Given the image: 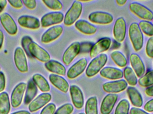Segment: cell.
I'll return each instance as SVG.
<instances>
[{"label": "cell", "mask_w": 153, "mask_h": 114, "mask_svg": "<svg viewBox=\"0 0 153 114\" xmlns=\"http://www.w3.org/2000/svg\"><path fill=\"white\" fill-rule=\"evenodd\" d=\"M5 87V78L4 74L0 71V92L4 90Z\"/></svg>", "instance_id": "cell-44"}, {"label": "cell", "mask_w": 153, "mask_h": 114, "mask_svg": "<svg viewBox=\"0 0 153 114\" xmlns=\"http://www.w3.org/2000/svg\"><path fill=\"white\" fill-rule=\"evenodd\" d=\"M113 32L114 38L118 42L122 43L125 40L126 33V24L123 17L118 18L116 20Z\"/></svg>", "instance_id": "cell-12"}, {"label": "cell", "mask_w": 153, "mask_h": 114, "mask_svg": "<svg viewBox=\"0 0 153 114\" xmlns=\"http://www.w3.org/2000/svg\"><path fill=\"white\" fill-rule=\"evenodd\" d=\"M10 110L9 95L6 92L0 94V114H8Z\"/></svg>", "instance_id": "cell-29"}, {"label": "cell", "mask_w": 153, "mask_h": 114, "mask_svg": "<svg viewBox=\"0 0 153 114\" xmlns=\"http://www.w3.org/2000/svg\"><path fill=\"white\" fill-rule=\"evenodd\" d=\"M15 65L20 72L26 73L28 71L27 62L24 51L21 47H17L14 54Z\"/></svg>", "instance_id": "cell-8"}, {"label": "cell", "mask_w": 153, "mask_h": 114, "mask_svg": "<svg viewBox=\"0 0 153 114\" xmlns=\"http://www.w3.org/2000/svg\"><path fill=\"white\" fill-rule=\"evenodd\" d=\"M118 99V96L115 94H109L102 100L101 105L102 114H110L112 111Z\"/></svg>", "instance_id": "cell-18"}, {"label": "cell", "mask_w": 153, "mask_h": 114, "mask_svg": "<svg viewBox=\"0 0 153 114\" xmlns=\"http://www.w3.org/2000/svg\"><path fill=\"white\" fill-rule=\"evenodd\" d=\"M75 26L77 30L85 35H94L97 30V28L94 25L83 20L77 21L75 23Z\"/></svg>", "instance_id": "cell-24"}, {"label": "cell", "mask_w": 153, "mask_h": 114, "mask_svg": "<svg viewBox=\"0 0 153 114\" xmlns=\"http://www.w3.org/2000/svg\"><path fill=\"white\" fill-rule=\"evenodd\" d=\"M127 86L128 83L126 81L121 79L106 82L102 85V88L107 93L114 94L123 91Z\"/></svg>", "instance_id": "cell-14"}, {"label": "cell", "mask_w": 153, "mask_h": 114, "mask_svg": "<svg viewBox=\"0 0 153 114\" xmlns=\"http://www.w3.org/2000/svg\"><path fill=\"white\" fill-rule=\"evenodd\" d=\"M140 86L143 87H150L153 85V70L149 71L146 74L140 78L138 80Z\"/></svg>", "instance_id": "cell-33"}, {"label": "cell", "mask_w": 153, "mask_h": 114, "mask_svg": "<svg viewBox=\"0 0 153 114\" xmlns=\"http://www.w3.org/2000/svg\"><path fill=\"white\" fill-rule=\"evenodd\" d=\"M130 114H149L142 109L136 107H133L130 111Z\"/></svg>", "instance_id": "cell-46"}, {"label": "cell", "mask_w": 153, "mask_h": 114, "mask_svg": "<svg viewBox=\"0 0 153 114\" xmlns=\"http://www.w3.org/2000/svg\"><path fill=\"white\" fill-rule=\"evenodd\" d=\"M146 94L149 96H153V85L146 89L145 91Z\"/></svg>", "instance_id": "cell-47"}, {"label": "cell", "mask_w": 153, "mask_h": 114, "mask_svg": "<svg viewBox=\"0 0 153 114\" xmlns=\"http://www.w3.org/2000/svg\"><path fill=\"white\" fill-rule=\"evenodd\" d=\"M11 114H30L29 112L26 111H20Z\"/></svg>", "instance_id": "cell-51"}, {"label": "cell", "mask_w": 153, "mask_h": 114, "mask_svg": "<svg viewBox=\"0 0 153 114\" xmlns=\"http://www.w3.org/2000/svg\"><path fill=\"white\" fill-rule=\"evenodd\" d=\"M55 105L53 103L48 104L41 111L40 114H54L56 111Z\"/></svg>", "instance_id": "cell-40"}, {"label": "cell", "mask_w": 153, "mask_h": 114, "mask_svg": "<svg viewBox=\"0 0 153 114\" xmlns=\"http://www.w3.org/2000/svg\"><path fill=\"white\" fill-rule=\"evenodd\" d=\"M50 82L59 90L64 93H66L69 89V85L66 79L63 77L52 74L49 76Z\"/></svg>", "instance_id": "cell-23"}, {"label": "cell", "mask_w": 153, "mask_h": 114, "mask_svg": "<svg viewBox=\"0 0 153 114\" xmlns=\"http://www.w3.org/2000/svg\"><path fill=\"white\" fill-rule=\"evenodd\" d=\"M82 11V4L79 1H74L65 14L64 23L66 26L74 24L81 16Z\"/></svg>", "instance_id": "cell-3"}, {"label": "cell", "mask_w": 153, "mask_h": 114, "mask_svg": "<svg viewBox=\"0 0 153 114\" xmlns=\"http://www.w3.org/2000/svg\"><path fill=\"white\" fill-rule=\"evenodd\" d=\"M32 80L42 92H48L50 87L46 79L40 74H36L32 77Z\"/></svg>", "instance_id": "cell-28"}, {"label": "cell", "mask_w": 153, "mask_h": 114, "mask_svg": "<svg viewBox=\"0 0 153 114\" xmlns=\"http://www.w3.org/2000/svg\"><path fill=\"white\" fill-rule=\"evenodd\" d=\"M78 114H85L84 113H80Z\"/></svg>", "instance_id": "cell-53"}, {"label": "cell", "mask_w": 153, "mask_h": 114, "mask_svg": "<svg viewBox=\"0 0 153 114\" xmlns=\"http://www.w3.org/2000/svg\"><path fill=\"white\" fill-rule=\"evenodd\" d=\"M128 34L135 51H140L143 45V35L138 24L133 23L130 25Z\"/></svg>", "instance_id": "cell-2"}, {"label": "cell", "mask_w": 153, "mask_h": 114, "mask_svg": "<svg viewBox=\"0 0 153 114\" xmlns=\"http://www.w3.org/2000/svg\"><path fill=\"white\" fill-rule=\"evenodd\" d=\"M22 1L25 6L30 10H34L36 7V1L35 0H23Z\"/></svg>", "instance_id": "cell-42"}, {"label": "cell", "mask_w": 153, "mask_h": 114, "mask_svg": "<svg viewBox=\"0 0 153 114\" xmlns=\"http://www.w3.org/2000/svg\"><path fill=\"white\" fill-rule=\"evenodd\" d=\"M87 63V60L85 58H81L78 60L68 70L67 72V77L72 79L81 75L86 69Z\"/></svg>", "instance_id": "cell-15"}, {"label": "cell", "mask_w": 153, "mask_h": 114, "mask_svg": "<svg viewBox=\"0 0 153 114\" xmlns=\"http://www.w3.org/2000/svg\"><path fill=\"white\" fill-rule=\"evenodd\" d=\"M144 108L146 112L150 113L153 112V99L146 103L145 105Z\"/></svg>", "instance_id": "cell-45"}, {"label": "cell", "mask_w": 153, "mask_h": 114, "mask_svg": "<svg viewBox=\"0 0 153 114\" xmlns=\"http://www.w3.org/2000/svg\"><path fill=\"white\" fill-rule=\"evenodd\" d=\"M139 26L142 32L148 36H153V24L146 21H142L139 24Z\"/></svg>", "instance_id": "cell-34"}, {"label": "cell", "mask_w": 153, "mask_h": 114, "mask_svg": "<svg viewBox=\"0 0 153 114\" xmlns=\"http://www.w3.org/2000/svg\"><path fill=\"white\" fill-rule=\"evenodd\" d=\"M64 18L63 13L60 12H53L47 13L43 16L41 19V26L46 28L53 25L60 24Z\"/></svg>", "instance_id": "cell-6"}, {"label": "cell", "mask_w": 153, "mask_h": 114, "mask_svg": "<svg viewBox=\"0 0 153 114\" xmlns=\"http://www.w3.org/2000/svg\"><path fill=\"white\" fill-rule=\"evenodd\" d=\"M4 9H3L2 8H1V7L0 6V13H1L2 12V11Z\"/></svg>", "instance_id": "cell-52"}, {"label": "cell", "mask_w": 153, "mask_h": 114, "mask_svg": "<svg viewBox=\"0 0 153 114\" xmlns=\"http://www.w3.org/2000/svg\"><path fill=\"white\" fill-rule=\"evenodd\" d=\"M113 62L120 67H124L127 64V60L125 55L120 51H115L111 54Z\"/></svg>", "instance_id": "cell-32"}, {"label": "cell", "mask_w": 153, "mask_h": 114, "mask_svg": "<svg viewBox=\"0 0 153 114\" xmlns=\"http://www.w3.org/2000/svg\"><path fill=\"white\" fill-rule=\"evenodd\" d=\"M63 28L62 26L57 25L48 29L42 35L41 42L43 43H49L56 40L62 34Z\"/></svg>", "instance_id": "cell-11"}, {"label": "cell", "mask_w": 153, "mask_h": 114, "mask_svg": "<svg viewBox=\"0 0 153 114\" xmlns=\"http://www.w3.org/2000/svg\"><path fill=\"white\" fill-rule=\"evenodd\" d=\"M26 88V83L21 82L14 88L11 96V104L13 107L17 108L20 105Z\"/></svg>", "instance_id": "cell-13"}, {"label": "cell", "mask_w": 153, "mask_h": 114, "mask_svg": "<svg viewBox=\"0 0 153 114\" xmlns=\"http://www.w3.org/2000/svg\"><path fill=\"white\" fill-rule=\"evenodd\" d=\"M51 99V94L48 93H42L30 104L29 110L31 113L36 112L49 103Z\"/></svg>", "instance_id": "cell-17"}, {"label": "cell", "mask_w": 153, "mask_h": 114, "mask_svg": "<svg viewBox=\"0 0 153 114\" xmlns=\"http://www.w3.org/2000/svg\"><path fill=\"white\" fill-rule=\"evenodd\" d=\"M111 45V40L109 38H103L100 39L93 46L90 56L91 58H94L102 53L106 51L109 49Z\"/></svg>", "instance_id": "cell-7"}, {"label": "cell", "mask_w": 153, "mask_h": 114, "mask_svg": "<svg viewBox=\"0 0 153 114\" xmlns=\"http://www.w3.org/2000/svg\"><path fill=\"white\" fill-rule=\"evenodd\" d=\"M102 77L111 80H117L122 79L124 74L120 69L112 67H105L100 71Z\"/></svg>", "instance_id": "cell-22"}, {"label": "cell", "mask_w": 153, "mask_h": 114, "mask_svg": "<svg viewBox=\"0 0 153 114\" xmlns=\"http://www.w3.org/2000/svg\"><path fill=\"white\" fill-rule=\"evenodd\" d=\"M70 90L74 105L77 109H81L83 106L84 103L82 92L80 88L76 85L71 86Z\"/></svg>", "instance_id": "cell-21"}, {"label": "cell", "mask_w": 153, "mask_h": 114, "mask_svg": "<svg viewBox=\"0 0 153 114\" xmlns=\"http://www.w3.org/2000/svg\"><path fill=\"white\" fill-rule=\"evenodd\" d=\"M129 9L137 16L146 21L153 20V13L151 10L141 4L132 3L129 5Z\"/></svg>", "instance_id": "cell-4"}, {"label": "cell", "mask_w": 153, "mask_h": 114, "mask_svg": "<svg viewBox=\"0 0 153 114\" xmlns=\"http://www.w3.org/2000/svg\"><path fill=\"white\" fill-rule=\"evenodd\" d=\"M4 34L2 31L0 30V49L2 48L4 42Z\"/></svg>", "instance_id": "cell-48"}, {"label": "cell", "mask_w": 153, "mask_h": 114, "mask_svg": "<svg viewBox=\"0 0 153 114\" xmlns=\"http://www.w3.org/2000/svg\"><path fill=\"white\" fill-rule=\"evenodd\" d=\"M73 111L74 107L72 105L67 104L59 107L54 114H71Z\"/></svg>", "instance_id": "cell-38"}, {"label": "cell", "mask_w": 153, "mask_h": 114, "mask_svg": "<svg viewBox=\"0 0 153 114\" xmlns=\"http://www.w3.org/2000/svg\"><path fill=\"white\" fill-rule=\"evenodd\" d=\"M130 62L135 73L138 77H142L145 72L144 64L139 55L132 54L130 56Z\"/></svg>", "instance_id": "cell-20"}, {"label": "cell", "mask_w": 153, "mask_h": 114, "mask_svg": "<svg viewBox=\"0 0 153 114\" xmlns=\"http://www.w3.org/2000/svg\"><path fill=\"white\" fill-rule=\"evenodd\" d=\"M20 26L25 28L36 29L40 27V23L39 20L32 16H22L18 20Z\"/></svg>", "instance_id": "cell-19"}, {"label": "cell", "mask_w": 153, "mask_h": 114, "mask_svg": "<svg viewBox=\"0 0 153 114\" xmlns=\"http://www.w3.org/2000/svg\"><path fill=\"white\" fill-rule=\"evenodd\" d=\"M45 67L49 71L57 75L65 76L66 74V69L63 65L56 60H50L45 63Z\"/></svg>", "instance_id": "cell-25"}, {"label": "cell", "mask_w": 153, "mask_h": 114, "mask_svg": "<svg viewBox=\"0 0 153 114\" xmlns=\"http://www.w3.org/2000/svg\"><path fill=\"white\" fill-rule=\"evenodd\" d=\"M127 92L129 99L134 106L140 107L143 106V98L135 88L129 87L128 88Z\"/></svg>", "instance_id": "cell-26"}, {"label": "cell", "mask_w": 153, "mask_h": 114, "mask_svg": "<svg viewBox=\"0 0 153 114\" xmlns=\"http://www.w3.org/2000/svg\"><path fill=\"white\" fill-rule=\"evenodd\" d=\"M42 1L48 8L53 10H60L63 8L62 4L58 0H43Z\"/></svg>", "instance_id": "cell-36"}, {"label": "cell", "mask_w": 153, "mask_h": 114, "mask_svg": "<svg viewBox=\"0 0 153 114\" xmlns=\"http://www.w3.org/2000/svg\"><path fill=\"white\" fill-rule=\"evenodd\" d=\"M85 112L86 114H98V101L96 97H91L86 101Z\"/></svg>", "instance_id": "cell-30"}, {"label": "cell", "mask_w": 153, "mask_h": 114, "mask_svg": "<svg viewBox=\"0 0 153 114\" xmlns=\"http://www.w3.org/2000/svg\"><path fill=\"white\" fill-rule=\"evenodd\" d=\"M0 71H1V67H0Z\"/></svg>", "instance_id": "cell-54"}, {"label": "cell", "mask_w": 153, "mask_h": 114, "mask_svg": "<svg viewBox=\"0 0 153 114\" xmlns=\"http://www.w3.org/2000/svg\"><path fill=\"white\" fill-rule=\"evenodd\" d=\"M81 44L79 42H75L71 45L64 53L62 61L66 65H69L75 57L80 53Z\"/></svg>", "instance_id": "cell-9"}, {"label": "cell", "mask_w": 153, "mask_h": 114, "mask_svg": "<svg viewBox=\"0 0 153 114\" xmlns=\"http://www.w3.org/2000/svg\"><path fill=\"white\" fill-rule=\"evenodd\" d=\"M28 50L32 57L36 58L40 62L47 63L51 59L49 53L35 42H32L30 44Z\"/></svg>", "instance_id": "cell-5"}, {"label": "cell", "mask_w": 153, "mask_h": 114, "mask_svg": "<svg viewBox=\"0 0 153 114\" xmlns=\"http://www.w3.org/2000/svg\"></svg>", "instance_id": "cell-55"}, {"label": "cell", "mask_w": 153, "mask_h": 114, "mask_svg": "<svg viewBox=\"0 0 153 114\" xmlns=\"http://www.w3.org/2000/svg\"><path fill=\"white\" fill-rule=\"evenodd\" d=\"M32 42L33 41H32V38L28 36H25L23 37L21 41L22 46L28 57H32V56L30 55L28 47L30 44L32 43Z\"/></svg>", "instance_id": "cell-37"}, {"label": "cell", "mask_w": 153, "mask_h": 114, "mask_svg": "<svg viewBox=\"0 0 153 114\" xmlns=\"http://www.w3.org/2000/svg\"><path fill=\"white\" fill-rule=\"evenodd\" d=\"M7 1L6 0H0V6L3 9H4L7 5Z\"/></svg>", "instance_id": "cell-49"}, {"label": "cell", "mask_w": 153, "mask_h": 114, "mask_svg": "<svg viewBox=\"0 0 153 114\" xmlns=\"http://www.w3.org/2000/svg\"><path fill=\"white\" fill-rule=\"evenodd\" d=\"M38 90L36 85L34 83L32 79H30L28 82L27 90L24 98V103L28 104L31 103L37 93Z\"/></svg>", "instance_id": "cell-27"}, {"label": "cell", "mask_w": 153, "mask_h": 114, "mask_svg": "<svg viewBox=\"0 0 153 114\" xmlns=\"http://www.w3.org/2000/svg\"><path fill=\"white\" fill-rule=\"evenodd\" d=\"M0 21L5 31L11 35L18 32V27L12 17L7 13H3L0 16Z\"/></svg>", "instance_id": "cell-16"}, {"label": "cell", "mask_w": 153, "mask_h": 114, "mask_svg": "<svg viewBox=\"0 0 153 114\" xmlns=\"http://www.w3.org/2000/svg\"><path fill=\"white\" fill-rule=\"evenodd\" d=\"M88 18L91 22L100 25H108L113 21V17L111 14L102 11L92 13L89 15Z\"/></svg>", "instance_id": "cell-10"}, {"label": "cell", "mask_w": 153, "mask_h": 114, "mask_svg": "<svg viewBox=\"0 0 153 114\" xmlns=\"http://www.w3.org/2000/svg\"><path fill=\"white\" fill-rule=\"evenodd\" d=\"M127 1L126 0H117L116 1V2L117 3V4L118 5H120V6H122V5L126 4Z\"/></svg>", "instance_id": "cell-50"}, {"label": "cell", "mask_w": 153, "mask_h": 114, "mask_svg": "<svg viewBox=\"0 0 153 114\" xmlns=\"http://www.w3.org/2000/svg\"><path fill=\"white\" fill-rule=\"evenodd\" d=\"M8 2L13 8L16 9H21L23 6V3L21 0H13V1H8Z\"/></svg>", "instance_id": "cell-43"}, {"label": "cell", "mask_w": 153, "mask_h": 114, "mask_svg": "<svg viewBox=\"0 0 153 114\" xmlns=\"http://www.w3.org/2000/svg\"><path fill=\"white\" fill-rule=\"evenodd\" d=\"M146 51L148 57L153 58V36L150 38L148 40L146 44Z\"/></svg>", "instance_id": "cell-39"}, {"label": "cell", "mask_w": 153, "mask_h": 114, "mask_svg": "<svg viewBox=\"0 0 153 114\" xmlns=\"http://www.w3.org/2000/svg\"><path fill=\"white\" fill-rule=\"evenodd\" d=\"M130 105L126 99H122L119 103L115 111V114H128Z\"/></svg>", "instance_id": "cell-35"}, {"label": "cell", "mask_w": 153, "mask_h": 114, "mask_svg": "<svg viewBox=\"0 0 153 114\" xmlns=\"http://www.w3.org/2000/svg\"><path fill=\"white\" fill-rule=\"evenodd\" d=\"M108 56L105 54H101L94 57L90 62L85 71V74L88 77L96 75L103 69L108 61Z\"/></svg>", "instance_id": "cell-1"}, {"label": "cell", "mask_w": 153, "mask_h": 114, "mask_svg": "<svg viewBox=\"0 0 153 114\" xmlns=\"http://www.w3.org/2000/svg\"><path fill=\"white\" fill-rule=\"evenodd\" d=\"M93 44L91 43H83L81 44L80 53H88L90 52Z\"/></svg>", "instance_id": "cell-41"}, {"label": "cell", "mask_w": 153, "mask_h": 114, "mask_svg": "<svg viewBox=\"0 0 153 114\" xmlns=\"http://www.w3.org/2000/svg\"><path fill=\"white\" fill-rule=\"evenodd\" d=\"M123 74L126 82L129 85L132 86L136 85L137 82V78L134 70L131 67H126L124 69Z\"/></svg>", "instance_id": "cell-31"}]
</instances>
